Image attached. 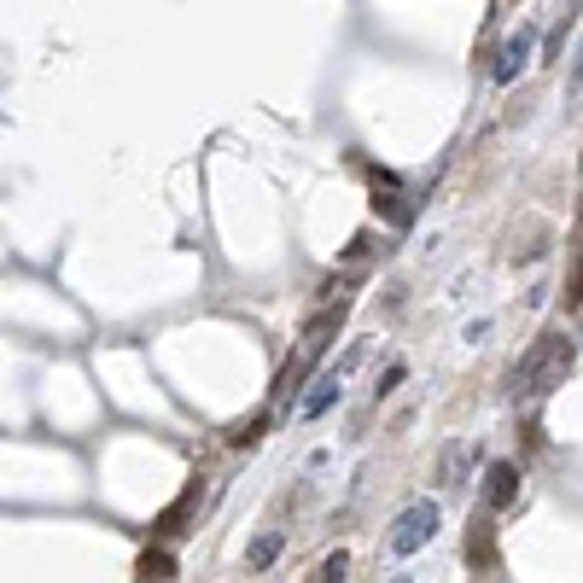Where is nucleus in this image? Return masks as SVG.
Segmentation results:
<instances>
[{
	"mask_svg": "<svg viewBox=\"0 0 583 583\" xmlns=\"http://www.w3.org/2000/svg\"><path fill=\"white\" fill-rule=\"evenodd\" d=\"M175 554H170V543H146V549L135 554V583H175Z\"/></svg>",
	"mask_w": 583,
	"mask_h": 583,
	"instance_id": "obj_9",
	"label": "nucleus"
},
{
	"mask_svg": "<svg viewBox=\"0 0 583 583\" xmlns=\"http://www.w3.org/2000/svg\"><path fill=\"white\" fill-rule=\"evenodd\" d=\"M269 426H275V414H269V409H257V414H245V420H234V426L222 432V444H228V449H257Z\"/></svg>",
	"mask_w": 583,
	"mask_h": 583,
	"instance_id": "obj_11",
	"label": "nucleus"
},
{
	"mask_svg": "<svg viewBox=\"0 0 583 583\" xmlns=\"http://www.w3.org/2000/svg\"><path fill=\"white\" fill-rule=\"evenodd\" d=\"M519 444H525V449H543V420H537V414L519 426Z\"/></svg>",
	"mask_w": 583,
	"mask_h": 583,
	"instance_id": "obj_18",
	"label": "nucleus"
},
{
	"mask_svg": "<svg viewBox=\"0 0 583 583\" xmlns=\"http://www.w3.org/2000/svg\"><path fill=\"white\" fill-rule=\"evenodd\" d=\"M309 583H350V554H327V560H321V566H315V578Z\"/></svg>",
	"mask_w": 583,
	"mask_h": 583,
	"instance_id": "obj_14",
	"label": "nucleus"
},
{
	"mask_svg": "<svg viewBox=\"0 0 583 583\" xmlns=\"http://www.w3.org/2000/svg\"><path fill=\"white\" fill-rule=\"evenodd\" d=\"M438 525H444L438 502H409L403 514L391 519V531H385V549H391V560H409V554H420L432 537H438Z\"/></svg>",
	"mask_w": 583,
	"mask_h": 583,
	"instance_id": "obj_2",
	"label": "nucleus"
},
{
	"mask_svg": "<svg viewBox=\"0 0 583 583\" xmlns=\"http://www.w3.org/2000/svg\"><path fill=\"white\" fill-rule=\"evenodd\" d=\"M362 356H368V339H350V344H344V356L333 362V374H339V379H350L356 368H362Z\"/></svg>",
	"mask_w": 583,
	"mask_h": 583,
	"instance_id": "obj_16",
	"label": "nucleus"
},
{
	"mask_svg": "<svg viewBox=\"0 0 583 583\" xmlns=\"http://www.w3.org/2000/svg\"><path fill=\"white\" fill-rule=\"evenodd\" d=\"M403 379H409V362H403V356H397V362H385V374H379L374 397H379V403H385V397H391V391H397V385H403Z\"/></svg>",
	"mask_w": 583,
	"mask_h": 583,
	"instance_id": "obj_15",
	"label": "nucleus"
},
{
	"mask_svg": "<svg viewBox=\"0 0 583 583\" xmlns=\"http://www.w3.org/2000/svg\"><path fill=\"white\" fill-rule=\"evenodd\" d=\"M572 368H578V339H566L560 327H549V333H537V339L525 344V356L514 362L508 397L514 403H543V397H554L572 379Z\"/></svg>",
	"mask_w": 583,
	"mask_h": 583,
	"instance_id": "obj_1",
	"label": "nucleus"
},
{
	"mask_svg": "<svg viewBox=\"0 0 583 583\" xmlns=\"http://www.w3.org/2000/svg\"><path fill=\"white\" fill-rule=\"evenodd\" d=\"M566 309H572V315L583 309V251H578V269L566 275Z\"/></svg>",
	"mask_w": 583,
	"mask_h": 583,
	"instance_id": "obj_17",
	"label": "nucleus"
},
{
	"mask_svg": "<svg viewBox=\"0 0 583 583\" xmlns=\"http://www.w3.org/2000/svg\"><path fill=\"white\" fill-rule=\"evenodd\" d=\"M193 502H199V479L187 484L170 508L152 519V543H175V537H187V531H193V525H187V519H193Z\"/></svg>",
	"mask_w": 583,
	"mask_h": 583,
	"instance_id": "obj_5",
	"label": "nucleus"
},
{
	"mask_svg": "<svg viewBox=\"0 0 583 583\" xmlns=\"http://www.w3.org/2000/svg\"><path fill=\"white\" fill-rule=\"evenodd\" d=\"M339 391H344V379L327 368V374L315 379V391H304V397H298V414H304V420H321V414L339 403Z\"/></svg>",
	"mask_w": 583,
	"mask_h": 583,
	"instance_id": "obj_10",
	"label": "nucleus"
},
{
	"mask_svg": "<svg viewBox=\"0 0 583 583\" xmlns=\"http://www.w3.org/2000/svg\"><path fill=\"white\" fill-rule=\"evenodd\" d=\"M344 321H350V298L315 304L304 315V333H298V356H309V362L321 368V362H327V350H333V339L344 333Z\"/></svg>",
	"mask_w": 583,
	"mask_h": 583,
	"instance_id": "obj_3",
	"label": "nucleus"
},
{
	"mask_svg": "<svg viewBox=\"0 0 583 583\" xmlns=\"http://www.w3.org/2000/svg\"><path fill=\"white\" fill-rule=\"evenodd\" d=\"M467 566H473V578H496V572H502L496 519H490V514H473V525H467Z\"/></svg>",
	"mask_w": 583,
	"mask_h": 583,
	"instance_id": "obj_4",
	"label": "nucleus"
},
{
	"mask_svg": "<svg viewBox=\"0 0 583 583\" xmlns=\"http://www.w3.org/2000/svg\"><path fill=\"white\" fill-rule=\"evenodd\" d=\"M280 554H286V531H257L245 549V572H269Z\"/></svg>",
	"mask_w": 583,
	"mask_h": 583,
	"instance_id": "obj_12",
	"label": "nucleus"
},
{
	"mask_svg": "<svg viewBox=\"0 0 583 583\" xmlns=\"http://www.w3.org/2000/svg\"><path fill=\"white\" fill-rule=\"evenodd\" d=\"M519 502V461H490L484 467V508H514Z\"/></svg>",
	"mask_w": 583,
	"mask_h": 583,
	"instance_id": "obj_7",
	"label": "nucleus"
},
{
	"mask_svg": "<svg viewBox=\"0 0 583 583\" xmlns=\"http://www.w3.org/2000/svg\"><path fill=\"white\" fill-rule=\"evenodd\" d=\"M473 461H479V449L467 444V438H449V444L438 449V490H461Z\"/></svg>",
	"mask_w": 583,
	"mask_h": 583,
	"instance_id": "obj_8",
	"label": "nucleus"
},
{
	"mask_svg": "<svg viewBox=\"0 0 583 583\" xmlns=\"http://www.w3.org/2000/svg\"><path fill=\"white\" fill-rule=\"evenodd\" d=\"M379 251V240H374V228H362V234H356V240L344 245V257H339V269L344 275H356L362 280V269H368V257H374Z\"/></svg>",
	"mask_w": 583,
	"mask_h": 583,
	"instance_id": "obj_13",
	"label": "nucleus"
},
{
	"mask_svg": "<svg viewBox=\"0 0 583 583\" xmlns=\"http://www.w3.org/2000/svg\"><path fill=\"white\" fill-rule=\"evenodd\" d=\"M531 53H537V30L525 24V30H514L508 41H502V53H496V65H490V76H496V82H514L519 70L531 65Z\"/></svg>",
	"mask_w": 583,
	"mask_h": 583,
	"instance_id": "obj_6",
	"label": "nucleus"
}]
</instances>
